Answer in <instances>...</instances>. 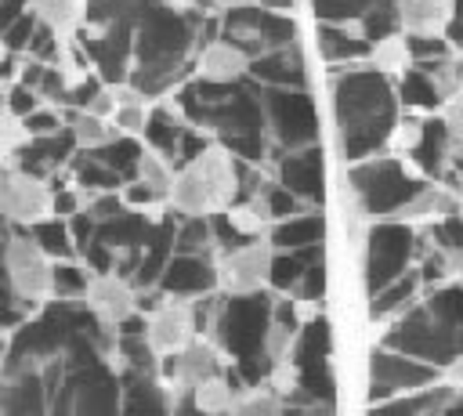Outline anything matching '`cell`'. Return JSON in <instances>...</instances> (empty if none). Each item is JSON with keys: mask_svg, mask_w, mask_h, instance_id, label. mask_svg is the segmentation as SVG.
I'll return each instance as SVG.
<instances>
[{"mask_svg": "<svg viewBox=\"0 0 463 416\" xmlns=\"http://www.w3.org/2000/svg\"><path fill=\"white\" fill-rule=\"evenodd\" d=\"M333 116H336V134H340V152L344 159L358 163L365 152L387 141L394 127V101H391V83L383 72L358 69V65H333Z\"/></svg>", "mask_w": 463, "mask_h": 416, "instance_id": "7a4b0ae2", "label": "cell"}, {"mask_svg": "<svg viewBox=\"0 0 463 416\" xmlns=\"http://www.w3.org/2000/svg\"><path fill=\"white\" fill-rule=\"evenodd\" d=\"M318 51L329 65H354L369 58V40L351 33L347 22H318Z\"/></svg>", "mask_w": 463, "mask_h": 416, "instance_id": "603a6c76", "label": "cell"}, {"mask_svg": "<svg viewBox=\"0 0 463 416\" xmlns=\"http://www.w3.org/2000/svg\"><path fill=\"white\" fill-rule=\"evenodd\" d=\"M29 11H33L40 22L54 25L58 33H65V29H72V25H76L80 0H29Z\"/></svg>", "mask_w": 463, "mask_h": 416, "instance_id": "836d02e7", "label": "cell"}, {"mask_svg": "<svg viewBox=\"0 0 463 416\" xmlns=\"http://www.w3.org/2000/svg\"><path fill=\"white\" fill-rule=\"evenodd\" d=\"M228 221L246 235V239H260L268 232V213L260 210V203H250V199H235L228 210Z\"/></svg>", "mask_w": 463, "mask_h": 416, "instance_id": "d6a6232c", "label": "cell"}, {"mask_svg": "<svg viewBox=\"0 0 463 416\" xmlns=\"http://www.w3.org/2000/svg\"><path fill=\"white\" fill-rule=\"evenodd\" d=\"M297 297L322 304V297H326V260H315V264L304 268V275L297 282Z\"/></svg>", "mask_w": 463, "mask_h": 416, "instance_id": "7dc6e473", "label": "cell"}, {"mask_svg": "<svg viewBox=\"0 0 463 416\" xmlns=\"http://www.w3.org/2000/svg\"><path fill=\"white\" fill-rule=\"evenodd\" d=\"M195 318H192V304L188 300H174L166 297V304H159L148 315V344L156 347V355H174L181 347H188L195 340Z\"/></svg>", "mask_w": 463, "mask_h": 416, "instance_id": "5bb4252c", "label": "cell"}, {"mask_svg": "<svg viewBox=\"0 0 463 416\" xmlns=\"http://www.w3.org/2000/svg\"><path fill=\"white\" fill-rule=\"evenodd\" d=\"M351 184H354V195H358V203L369 217H391L416 192L394 156L354 163L351 166Z\"/></svg>", "mask_w": 463, "mask_h": 416, "instance_id": "52a82bcc", "label": "cell"}, {"mask_svg": "<svg viewBox=\"0 0 463 416\" xmlns=\"http://www.w3.org/2000/svg\"><path fill=\"white\" fill-rule=\"evenodd\" d=\"M156 286L174 300H192L199 293L217 289L221 282H217V264L206 253H170Z\"/></svg>", "mask_w": 463, "mask_h": 416, "instance_id": "7c38bea8", "label": "cell"}, {"mask_svg": "<svg viewBox=\"0 0 463 416\" xmlns=\"http://www.w3.org/2000/svg\"><path fill=\"white\" fill-rule=\"evenodd\" d=\"M36 14L33 11H25V14H18L4 33H0V40H4V47L7 51H14V54H25V47H29V40H33V29H36Z\"/></svg>", "mask_w": 463, "mask_h": 416, "instance_id": "7bdbcfd3", "label": "cell"}, {"mask_svg": "<svg viewBox=\"0 0 463 416\" xmlns=\"http://www.w3.org/2000/svg\"><path fill=\"white\" fill-rule=\"evenodd\" d=\"M304 260L293 253V250H271V264H268V286L275 293H289L297 289L300 275H304Z\"/></svg>", "mask_w": 463, "mask_h": 416, "instance_id": "1f68e13d", "label": "cell"}, {"mask_svg": "<svg viewBox=\"0 0 463 416\" xmlns=\"http://www.w3.org/2000/svg\"><path fill=\"white\" fill-rule=\"evenodd\" d=\"M192 398H195V412H210V416H221V412H232L235 409V387L228 383V376L213 373L206 380H199L192 387Z\"/></svg>", "mask_w": 463, "mask_h": 416, "instance_id": "f1b7e54d", "label": "cell"}, {"mask_svg": "<svg viewBox=\"0 0 463 416\" xmlns=\"http://www.w3.org/2000/svg\"><path fill=\"white\" fill-rule=\"evenodd\" d=\"M152 224H156V217H152V213L127 206V210H119L116 217L98 221V232H94V235H98L105 246H112V250L119 253V250H137V246H145V239H148Z\"/></svg>", "mask_w": 463, "mask_h": 416, "instance_id": "7402d4cb", "label": "cell"}, {"mask_svg": "<svg viewBox=\"0 0 463 416\" xmlns=\"http://www.w3.org/2000/svg\"><path fill=\"white\" fill-rule=\"evenodd\" d=\"M246 72H250V54L239 51L224 36L210 40L195 58V76L213 80V83H239V80H246Z\"/></svg>", "mask_w": 463, "mask_h": 416, "instance_id": "ffe728a7", "label": "cell"}, {"mask_svg": "<svg viewBox=\"0 0 463 416\" xmlns=\"http://www.w3.org/2000/svg\"><path fill=\"white\" fill-rule=\"evenodd\" d=\"M61 119H65V123H69V130L76 134L80 148H98V145H105L109 137H116V134H119V130H116V123H109V119L94 116V112H87V109L61 105Z\"/></svg>", "mask_w": 463, "mask_h": 416, "instance_id": "83f0119b", "label": "cell"}, {"mask_svg": "<svg viewBox=\"0 0 463 416\" xmlns=\"http://www.w3.org/2000/svg\"><path fill=\"white\" fill-rule=\"evenodd\" d=\"M87 112H94V116H101V119H109L112 112H116V87H101L94 98H90V105H87Z\"/></svg>", "mask_w": 463, "mask_h": 416, "instance_id": "816d5d0a", "label": "cell"}, {"mask_svg": "<svg viewBox=\"0 0 463 416\" xmlns=\"http://www.w3.org/2000/svg\"><path fill=\"white\" fill-rule=\"evenodd\" d=\"M430 80H434V87H438V94L441 98H449L452 90H459L463 87V61L459 58H434V69H430Z\"/></svg>", "mask_w": 463, "mask_h": 416, "instance_id": "b9f144b4", "label": "cell"}, {"mask_svg": "<svg viewBox=\"0 0 463 416\" xmlns=\"http://www.w3.org/2000/svg\"><path fill=\"white\" fill-rule=\"evenodd\" d=\"M456 203H459V195L449 192L445 184H416V192L391 217L405 221V224H445L456 213Z\"/></svg>", "mask_w": 463, "mask_h": 416, "instance_id": "e0dca14e", "label": "cell"}, {"mask_svg": "<svg viewBox=\"0 0 463 416\" xmlns=\"http://www.w3.org/2000/svg\"><path fill=\"white\" fill-rule=\"evenodd\" d=\"M137 177L141 181H148V184H156L159 192H166L170 195V184H174V166L159 156V152H141V163H137Z\"/></svg>", "mask_w": 463, "mask_h": 416, "instance_id": "f35d334b", "label": "cell"}, {"mask_svg": "<svg viewBox=\"0 0 463 416\" xmlns=\"http://www.w3.org/2000/svg\"><path fill=\"white\" fill-rule=\"evenodd\" d=\"M210 224H213V246L221 250V253H228V250H235V246H242V242H250L232 221H228V213L224 210H217V213H210Z\"/></svg>", "mask_w": 463, "mask_h": 416, "instance_id": "f6af8a7d", "label": "cell"}, {"mask_svg": "<svg viewBox=\"0 0 463 416\" xmlns=\"http://www.w3.org/2000/svg\"><path fill=\"white\" fill-rule=\"evenodd\" d=\"M441 123H445L449 141L463 145V87L445 98V105H441Z\"/></svg>", "mask_w": 463, "mask_h": 416, "instance_id": "bcb514c9", "label": "cell"}, {"mask_svg": "<svg viewBox=\"0 0 463 416\" xmlns=\"http://www.w3.org/2000/svg\"><path fill=\"white\" fill-rule=\"evenodd\" d=\"M221 36L232 40L250 58H257V54H268L275 47L293 43L297 25L286 11H275V7H264V4H246V7L221 11Z\"/></svg>", "mask_w": 463, "mask_h": 416, "instance_id": "8992f818", "label": "cell"}, {"mask_svg": "<svg viewBox=\"0 0 463 416\" xmlns=\"http://www.w3.org/2000/svg\"><path fill=\"white\" fill-rule=\"evenodd\" d=\"M398 25L409 36H445L456 18V0H394Z\"/></svg>", "mask_w": 463, "mask_h": 416, "instance_id": "d6986e66", "label": "cell"}, {"mask_svg": "<svg viewBox=\"0 0 463 416\" xmlns=\"http://www.w3.org/2000/svg\"><path fill=\"white\" fill-rule=\"evenodd\" d=\"M29 11V0H0V33L18 18V14H25Z\"/></svg>", "mask_w": 463, "mask_h": 416, "instance_id": "db71d44e", "label": "cell"}, {"mask_svg": "<svg viewBox=\"0 0 463 416\" xmlns=\"http://www.w3.org/2000/svg\"><path fill=\"white\" fill-rule=\"evenodd\" d=\"M119 195H123V203H127V206H134V210H156V206L163 203V195H166V192H159L156 184H148V181L134 177V181H123Z\"/></svg>", "mask_w": 463, "mask_h": 416, "instance_id": "60d3db41", "label": "cell"}, {"mask_svg": "<svg viewBox=\"0 0 463 416\" xmlns=\"http://www.w3.org/2000/svg\"><path fill=\"white\" fill-rule=\"evenodd\" d=\"M239 195L235 181V156L224 145H210L203 156L174 170L170 184V206L188 217V213H217L228 210Z\"/></svg>", "mask_w": 463, "mask_h": 416, "instance_id": "3957f363", "label": "cell"}, {"mask_svg": "<svg viewBox=\"0 0 463 416\" xmlns=\"http://www.w3.org/2000/svg\"><path fill=\"white\" fill-rule=\"evenodd\" d=\"M402 101H405V105H438L441 94H438L434 80L423 76V72H416V65H412V69L402 76Z\"/></svg>", "mask_w": 463, "mask_h": 416, "instance_id": "8d00e7d4", "label": "cell"}, {"mask_svg": "<svg viewBox=\"0 0 463 416\" xmlns=\"http://www.w3.org/2000/svg\"><path fill=\"white\" fill-rule=\"evenodd\" d=\"M22 127H25L29 137H47V134L61 130L65 119H61V112H58L54 105H36L29 116H22Z\"/></svg>", "mask_w": 463, "mask_h": 416, "instance_id": "ab89813d", "label": "cell"}, {"mask_svg": "<svg viewBox=\"0 0 463 416\" xmlns=\"http://www.w3.org/2000/svg\"><path fill=\"white\" fill-rule=\"evenodd\" d=\"M445 380L463 394V355H452V358L445 362Z\"/></svg>", "mask_w": 463, "mask_h": 416, "instance_id": "11a10c76", "label": "cell"}, {"mask_svg": "<svg viewBox=\"0 0 463 416\" xmlns=\"http://www.w3.org/2000/svg\"><path fill=\"white\" fill-rule=\"evenodd\" d=\"M90 275H94L90 268H80L72 260H54L51 264V293L61 300H83Z\"/></svg>", "mask_w": 463, "mask_h": 416, "instance_id": "4dcf8cb0", "label": "cell"}, {"mask_svg": "<svg viewBox=\"0 0 463 416\" xmlns=\"http://www.w3.org/2000/svg\"><path fill=\"white\" fill-rule=\"evenodd\" d=\"M409 239H412L409 224L394 221V217H383L369 232V242H365V286H369V293H376L380 286L398 279V271L405 268V257H409Z\"/></svg>", "mask_w": 463, "mask_h": 416, "instance_id": "9c48e42d", "label": "cell"}, {"mask_svg": "<svg viewBox=\"0 0 463 416\" xmlns=\"http://www.w3.org/2000/svg\"><path fill=\"white\" fill-rule=\"evenodd\" d=\"M51 213V188L47 181L18 170L14 163L0 170V217L11 224H33Z\"/></svg>", "mask_w": 463, "mask_h": 416, "instance_id": "30bf717a", "label": "cell"}, {"mask_svg": "<svg viewBox=\"0 0 463 416\" xmlns=\"http://www.w3.org/2000/svg\"><path fill=\"white\" fill-rule=\"evenodd\" d=\"M25 54H29V58H40V61H47V65H61L65 47H61V40H58V29H54V25H47V22H36V29H33V40H29Z\"/></svg>", "mask_w": 463, "mask_h": 416, "instance_id": "e575fe53", "label": "cell"}, {"mask_svg": "<svg viewBox=\"0 0 463 416\" xmlns=\"http://www.w3.org/2000/svg\"><path fill=\"white\" fill-rule=\"evenodd\" d=\"M4 54H7V47H4V40H0V58H4Z\"/></svg>", "mask_w": 463, "mask_h": 416, "instance_id": "6125c7cd", "label": "cell"}, {"mask_svg": "<svg viewBox=\"0 0 463 416\" xmlns=\"http://www.w3.org/2000/svg\"><path fill=\"white\" fill-rule=\"evenodd\" d=\"M40 101H43V98H40L29 83H22V80H14V83L7 87V112H11V116H18V119H22V116H29Z\"/></svg>", "mask_w": 463, "mask_h": 416, "instance_id": "c3c4849f", "label": "cell"}, {"mask_svg": "<svg viewBox=\"0 0 463 416\" xmlns=\"http://www.w3.org/2000/svg\"><path fill=\"white\" fill-rule=\"evenodd\" d=\"M7 300H14V286H11V275H7V268L0 260V304H7Z\"/></svg>", "mask_w": 463, "mask_h": 416, "instance_id": "9f6ffc18", "label": "cell"}, {"mask_svg": "<svg viewBox=\"0 0 463 416\" xmlns=\"http://www.w3.org/2000/svg\"><path fill=\"white\" fill-rule=\"evenodd\" d=\"M250 80L268 83V87H307V61H304V47L293 40L286 47H275L268 54L250 58Z\"/></svg>", "mask_w": 463, "mask_h": 416, "instance_id": "2e32d148", "label": "cell"}, {"mask_svg": "<svg viewBox=\"0 0 463 416\" xmlns=\"http://www.w3.org/2000/svg\"><path fill=\"white\" fill-rule=\"evenodd\" d=\"M0 112H7V87L0 83Z\"/></svg>", "mask_w": 463, "mask_h": 416, "instance_id": "91938a15", "label": "cell"}, {"mask_svg": "<svg viewBox=\"0 0 463 416\" xmlns=\"http://www.w3.org/2000/svg\"><path fill=\"white\" fill-rule=\"evenodd\" d=\"M304 206V199H297L286 184H268V192L260 195V210L268 213V221H282V217H289V213H297Z\"/></svg>", "mask_w": 463, "mask_h": 416, "instance_id": "74e56055", "label": "cell"}, {"mask_svg": "<svg viewBox=\"0 0 463 416\" xmlns=\"http://www.w3.org/2000/svg\"><path fill=\"white\" fill-rule=\"evenodd\" d=\"M4 268H7V275H11L14 293L33 297V300H40V297L51 293V257L40 250V242L29 235L25 224H18V232L7 235Z\"/></svg>", "mask_w": 463, "mask_h": 416, "instance_id": "ba28073f", "label": "cell"}, {"mask_svg": "<svg viewBox=\"0 0 463 416\" xmlns=\"http://www.w3.org/2000/svg\"><path fill=\"white\" fill-rule=\"evenodd\" d=\"M376 72H383L387 80H394V76H405L409 69H412V47H409V36L402 33V29H394V33H387V36H380V40H373L369 43V58H365Z\"/></svg>", "mask_w": 463, "mask_h": 416, "instance_id": "d4e9b609", "label": "cell"}, {"mask_svg": "<svg viewBox=\"0 0 463 416\" xmlns=\"http://www.w3.org/2000/svg\"><path fill=\"white\" fill-rule=\"evenodd\" d=\"M445 279L463 286V242L459 246H445Z\"/></svg>", "mask_w": 463, "mask_h": 416, "instance_id": "f5cc1de1", "label": "cell"}, {"mask_svg": "<svg viewBox=\"0 0 463 416\" xmlns=\"http://www.w3.org/2000/svg\"><path fill=\"white\" fill-rule=\"evenodd\" d=\"M25 228H29V235L40 242V250H43L51 260H69V257L76 253V242H72V235H69V221L58 217V213H47V217H40V221H33V224H25Z\"/></svg>", "mask_w": 463, "mask_h": 416, "instance_id": "4316f807", "label": "cell"}, {"mask_svg": "<svg viewBox=\"0 0 463 416\" xmlns=\"http://www.w3.org/2000/svg\"><path fill=\"white\" fill-rule=\"evenodd\" d=\"M213 250V224L210 213H188L177 221V235H174V253H206Z\"/></svg>", "mask_w": 463, "mask_h": 416, "instance_id": "f546056e", "label": "cell"}, {"mask_svg": "<svg viewBox=\"0 0 463 416\" xmlns=\"http://www.w3.org/2000/svg\"><path fill=\"white\" fill-rule=\"evenodd\" d=\"M210 11L199 7H166L156 4L134 25V65L130 87L145 98H159L174 90L188 76L192 54H199V25Z\"/></svg>", "mask_w": 463, "mask_h": 416, "instance_id": "6da1fadb", "label": "cell"}, {"mask_svg": "<svg viewBox=\"0 0 463 416\" xmlns=\"http://www.w3.org/2000/svg\"><path fill=\"white\" fill-rule=\"evenodd\" d=\"M90 152H94L101 163H109L123 181H134L145 145H141L137 134H116V137H109L105 145H98V148H90Z\"/></svg>", "mask_w": 463, "mask_h": 416, "instance_id": "484cf974", "label": "cell"}, {"mask_svg": "<svg viewBox=\"0 0 463 416\" xmlns=\"http://www.w3.org/2000/svg\"><path fill=\"white\" fill-rule=\"evenodd\" d=\"M427 380H434V373H427L412 362H402L394 355H383V351H376L369 362V383H373L369 398L373 402H380L391 391H420Z\"/></svg>", "mask_w": 463, "mask_h": 416, "instance_id": "ac0fdd59", "label": "cell"}, {"mask_svg": "<svg viewBox=\"0 0 463 416\" xmlns=\"http://www.w3.org/2000/svg\"><path fill=\"white\" fill-rule=\"evenodd\" d=\"M322 235H326L322 213L318 210H297V213L271 224L268 242H271V250H300L307 242H322Z\"/></svg>", "mask_w": 463, "mask_h": 416, "instance_id": "cb8c5ba5", "label": "cell"}, {"mask_svg": "<svg viewBox=\"0 0 463 416\" xmlns=\"http://www.w3.org/2000/svg\"><path fill=\"white\" fill-rule=\"evenodd\" d=\"M80 257H83V264H87L94 275H98V271H112V268H116V250H112V246H105L98 235L80 250Z\"/></svg>", "mask_w": 463, "mask_h": 416, "instance_id": "681fc988", "label": "cell"}, {"mask_svg": "<svg viewBox=\"0 0 463 416\" xmlns=\"http://www.w3.org/2000/svg\"><path fill=\"white\" fill-rule=\"evenodd\" d=\"M217 11H232V7H246V4H257V0H210Z\"/></svg>", "mask_w": 463, "mask_h": 416, "instance_id": "6f0895ef", "label": "cell"}, {"mask_svg": "<svg viewBox=\"0 0 463 416\" xmlns=\"http://www.w3.org/2000/svg\"><path fill=\"white\" fill-rule=\"evenodd\" d=\"M257 4H264V7H275V11H289V7H293V0H257Z\"/></svg>", "mask_w": 463, "mask_h": 416, "instance_id": "680465c9", "label": "cell"}, {"mask_svg": "<svg viewBox=\"0 0 463 416\" xmlns=\"http://www.w3.org/2000/svg\"><path fill=\"white\" fill-rule=\"evenodd\" d=\"M112 123H116L119 134H137L141 137V130H145V105L141 101L137 105H116Z\"/></svg>", "mask_w": 463, "mask_h": 416, "instance_id": "f907efd6", "label": "cell"}, {"mask_svg": "<svg viewBox=\"0 0 463 416\" xmlns=\"http://www.w3.org/2000/svg\"><path fill=\"white\" fill-rule=\"evenodd\" d=\"M83 300H87V307H90L101 322L116 326L119 318H127V315L137 307V289H134V282L123 279L119 271H98V275H90Z\"/></svg>", "mask_w": 463, "mask_h": 416, "instance_id": "9a60e30c", "label": "cell"}, {"mask_svg": "<svg viewBox=\"0 0 463 416\" xmlns=\"http://www.w3.org/2000/svg\"><path fill=\"white\" fill-rule=\"evenodd\" d=\"M275 177H279V184H286L297 199L318 206V203H322V192H326V188H322V148H318V141L286 152V156L275 163Z\"/></svg>", "mask_w": 463, "mask_h": 416, "instance_id": "4fadbf2b", "label": "cell"}, {"mask_svg": "<svg viewBox=\"0 0 463 416\" xmlns=\"http://www.w3.org/2000/svg\"><path fill=\"white\" fill-rule=\"evenodd\" d=\"M257 83V80H253ZM260 105H264V127H268V159H282L293 148L318 141V112L307 94V87H268L257 83Z\"/></svg>", "mask_w": 463, "mask_h": 416, "instance_id": "277c9868", "label": "cell"}, {"mask_svg": "<svg viewBox=\"0 0 463 416\" xmlns=\"http://www.w3.org/2000/svg\"><path fill=\"white\" fill-rule=\"evenodd\" d=\"M380 0H311L318 22H358Z\"/></svg>", "mask_w": 463, "mask_h": 416, "instance_id": "d590c367", "label": "cell"}, {"mask_svg": "<svg viewBox=\"0 0 463 416\" xmlns=\"http://www.w3.org/2000/svg\"><path fill=\"white\" fill-rule=\"evenodd\" d=\"M268 264H271V242L250 239L217 260V282L224 293H253L268 286Z\"/></svg>", "mask_w": 463, "mask_h": 416, "instance_id": "8fae6325", "label": "cell"}, {"mask_svg": "<svg viewBox=\"0 0 463 416\" xmlns=\"http://www.w3.org/2000/svg\"><path fill=\"white\" fill-rule=\"evenodd\" d=\"M271 307H275V297H268L264 289H253V293H228L221 300V311L213 318V340L224 355H232L235 362L246 358V355H257L264 351V336H268V326H271Z\"/></svg>", "mask_w": 463, "mask_h": 416, "instance_id": "5b68a950", "label": "cell"}, {"mask_svg": "<svg viewBox=\"0 0 463 416\" xmlns=\"http://www.w3.org/2000/svg\"><path fill=\"white\" fill-rule=\"evenodd\" d=\"M456 221L463 224V192H459V203H456Z\"/></svg>", "mask_w": 463, "mask_h": 416, "instance_id": "94428289", "label": "cell"}, {"mask_svg": "<svg viewBox=\"0 0 463 416\" xmlns=\"http://www.w3.org/2000/svg\"><path fill=\"white\" fill-rule=\"evenodd\" d=\"M423 130H427V123H420V119H394L387 141H391L398 152H416V145L423 141Z\"/></svg>", "mask_w": 463, "mask_h": 416, "instance_id": "ee69618b", "label": "cell"}, {"mask_svg": "<svg viewBox=\"0 0 463 416\" xmlns=\"http://www.w3.org/2000/svg\"><path fill=\"white\" fill-rule=\"evenodd\" d=\"M184 127H188V119L170 105V101H163V105H156L148 116H145V130H141V141L152 148V152H159L170 166H174V159H177V145H181V134H184Z\"/></svg>", "mask_w": 463, "mask_h": 416, "instance_id": "44dd1931", "label": "cell"}]
</instances>
